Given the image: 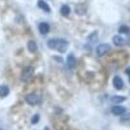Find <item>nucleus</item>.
<instances>
[{
    "label": "nucleus",
    "instance_id": "nucleus-1",
    "mask_svg": "<svg viewBox=\"0 0 130 130\" xmlns=\"http://www.w3.org/2000/svg\"><path fill=\"white\" fill-rule=\"evenodd\" d=\"M47 46L52 50L64 53L67 51L68 42L62 39H52L47 42Z\"/></svg>",
    "mask_w": 130,
    "mask_h": 130
},
{
    "label": "nucleus",
    "instance_id": "nucleus-2",
    "mask_svg": "<svg viewBox=\"0 0 130 130\" xmlns=\"http://www.w3.org/2000/svg\"><path fill=\"white\" fill-rule=\"evenodd\" d=\"M34 74V69L31 67H26L23 70L21 74L20 79L22 81H26L32 77V75Z\"/></svg>",
    "mask_w": 130,
    "mask_h": 130
},
{
    "label": "nucleus",
    "instance_id": "nucleus-3",
    "mask_svg": "<svg viewBox=\"0 0 130 130\" xmlns=\"http://www.w3.org/2000/svg\"><path fill=\"white\" fill-rule=\"evenodd\" d=\"M111 46L108 44H102L98 46L96 49V54L99 57H102L105 55L108 52H109Z\"/></svg>",
    "mask_w": 130,
    "mask_h": 130
},
{
    "label": "nucleus",
    "instance_id": "nucleus-4",
    "mask_svg": "<svg viewBox=\"0 0 130 130\" xmlns=\"http://www.w3.org/2000/svg\"><path fill=\"white\" fill-rule=\"evenodd\" d=\"M25 100L31 105H35L40 102V98L37 95L35 94H30L25 97Z\"/></svg>",
    "mask_w": 130,
    "mask_h": 130
},
{
    "label": "nucleus",
    "instance_id": "nucleus-5",
    "mask_svg": "<svg viewBox=\"0 0 130 130\" xmlns=\"http://www.w3.org/2000/svg\"><path fill=\"white\" fill-rule=\"evenodd\" d=\"M111 112L116 116H120L126 112V108L122 105H114L111 108Z\"/></svg>",
    "mask_w": 130,
    "mask_h": 130
},
{
    "label": "nucleus",
    "instance_id": "nucleus-6",
    "mask_svg": "<svg viewBox=\"0 0 130 130\" xmlns=\"http://www.w3.org/2000/svg\"><path fill=\"white\" fill-rule=\"evenodd\" d=\"M113 85L117 90H121L124 87L122 79L118 76H115L113 78Z\"/></svg>",
    "mask_w": 130,
    "mask_h": 130
},
{
    "label": "nucleus",
    "instance_id": "nucleus-7",
    "mask_svg": "<svg viewBox=\"0 0 130 130\" xmlns=\"http://www.w3.org/2000/svg\"><path fill=\"white\" fill-rule=\"evenodd\" d=\"M50 25L46 22H42L39 25V30L40 32L42 35L47 34L50 31Z\"/></svg>",
    "mask_w": 130,
    "mask_h": 130
},
{
    "label": "nucleus",
    "instance_id": "nucleus-8",
    "mask_svg": "<svg viewBox=\"0 0 130 130\" xmlns=\"http://www.w3.org/2000/svg\"><path fill=\"white\" fill-rule=\"evenodd\" d=\"M75 64H76V60H75V57L72 54H69L68 56L67 57V67L69 68H72L75 67Z\"/></svg>",
    "mask_w": 130,
    "mask_h": 130
},
{
    "label": "nucleus",
    "instance_id": "nucleus-9",
    "mask_svg": "<svg viewBox=\"0 0 130 130\" xmlns=\"http://www.w3.org/2000/svg\"><path fill=\"white\" fill-rule=\"evenodd\" d=\"M38 7L40 9H42L43 10H44L45 12H50L51 11L49 5L46 2H45L44 0H39L38 2Z\"/></svg>",
    "mask_w": 130,
    "mask_h": 130
},
{
    "label": "nucleus",
    "instance_id": "nucleus-10",
    "mask_svg": "<svg viewBox=\"0 0 130 130\" xmlns=\"http://www.w3.org/2000/svg\"><path fill=\"white\" fill-rule=\"evenodd\" d=\"M112 42L116 46H120L124 45V42H125V39L120 36L116 35L112 38Z\"/></svg>",
    "mask_w": 130,
    "mask_h": 130
},
{
    "label": "nucleus",
    "instance_id": "nucleus-11",
    "mask_svg": "<svg viewBox=\"0 0 130 130\" xmlns=\"http://www.w3.org/2000/svg\"><path fill=\"white\" fill-rule=\"evenodd\" d=\"M75 12L77 14L83 15L85 14L86 13V12H87V8L83 5H77V6L75 7Z\"/></svg>",
    "mask_w": 130,
    "mask_h": 130
},
{
    "label": "nucleus",
    "instance_id": "nucleus-12",
    "mask_svg": "<svg viewBox=\"0 0 130 130\" xmlns=\"http://www.w3.org/2000/svg\"><path fill=\"white\" fill-rule=\"evenodd\" d=\"M126 98L124 97L123 96H118V95H115V96H112L111 98V101L113 103H116V104H119V103H122L124 102V100H126Z\"/></svg>",
    "mask_w": 130,
    "mask_h": 130
},
{
    "label": "nucleus",
    "instance_id": "nucleus-13",
    "mask_svg": "<svg viewBox=\"0 0 130 130\" xmlns=\"http://www.w3.org/2000/svg\"><path fill=\"white\" fill-rule=\"evenodd\" d=\"M27 48L30 52H35L38 49L37 43L33 40H30L27 43Z\"/></svg>",
    "mask_w": 130,
    "mask_h": 130
},
{
    "label": "nucleus",
    "instance_id": "nucleus-14",
    "mask_svg": "<svg viewBox=\"0 0 130 130\" xmlns=\"http://www.w3.org/2000/svg\"><path fill=\"white\" fill-rule=\"evenodd\" d=\"M9 89L8 87L5 85L0 86V96L5 97L9 94Z\"/></svg>",
    "mask_w": 130,
    "mask_h": 130
},
{
    "label": "nucleus",
    "instance_id": "nucleus-15",
    "mask_svg": "<svg viewBox=\"0 0 130 130\" xmlns=\"http://www.w3.org/2000/svg\"><path fill=\"white\" fill-rule=\"evenodd\" d=\"M70 8L69 6L67 5H64L61 7V9H60V12H61V14L63 15V16H68L69 15V14L70 13Z\"/></svg>",
    "mask_w": 130,
    "mask_h": 130
},
{
    "label": "nucleus",
    "instance_id": "nucleus-16",
    "mask_svg": "<svg viewBox=\"0 0 130 130\" xmlns=\"http://www.w3.org/2000/svg\"><path fill=\"white\" fill-rule=\"evenodd\" d=\"M118 32L123 34H127L129 32V27L127 25H122L119 27Z\"/></svg>",
    "mask_w": 130,
    "mask_h": 130
},
{
    "label": "nucleus",
    "instance_id": "nucleus-17",
    "mask_svg": "<svg viewBox=\"0 0 130 130\" xmlns=\"http://www.w3.org/2000/svg\"><path fill=\"white\" fill-rule=\"evenodd\" d=\"M39 120H40V116L38 114H36L31 118V123L32 124H36L39 122Z\"/></svg>",
    "mask_w": 130,
    "mask_h": 130
},
{
    "label": "nucleus",
    "instance_id": "nucleus-18",
    "mask_svg": "<svg viewBox=\"0 0 130 130\" xmlns=\"http://www.w3.org/2000/svg\"><path fill=\"white\" fill-rule=\"evenodd\" d=\"M44 130H50V129L47 127H46L44 129Z\"/></svg>",
    "mask_w": 130,
    "mask_h": 130
},
{
    "label": "nucleus",
    "instance_id": "nucleus-19",
    "mask_svg": "<svg viewBox=\"0 0 130 130\" xmlns=\"http://www.w3.org/2000/svg\"><path fill=\"white\" fill-rule=\"evenodd\" d=\"M0 130H3V129H0Z\"/></svg>",
    "mask_w": 130,
    "mask_h": 130
}]
</instances>
